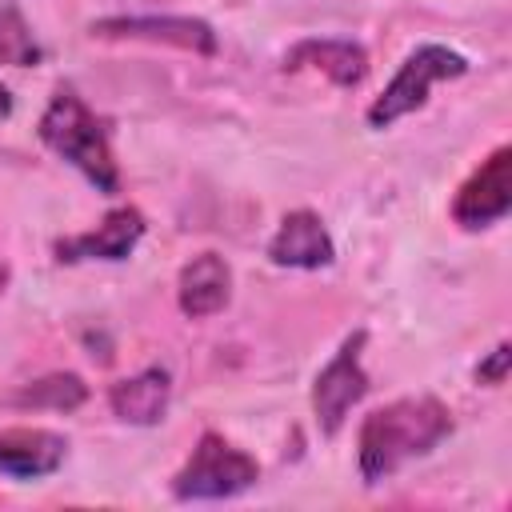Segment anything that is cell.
<instances>
[{
	"instance_id": "obj_2",
	"label": "cell",
	"mask_w": 512,
	"mask_h": 512,
	"mask_svg": "<svg viewBox=\"0 0 512 512\" xmlns=\"http://www.w3.org/2000/svg\"><path fill=\"white\" fill-rule=\"evenodd\" d=\"M36 132L60 160H68L76 172H84L88 184H96V192H104V196L120 192V168L112 160L108 132H104L100 116L76 92H56L48 100Z\"/></svg>"
},
{
	"instance_id": "obj_8",
	"label": "cell",
	"mask_w": 512,
	"mask_h": 512,
	"mask_svg": "<svg viewBox=\"0 0 512 512\" xmlns=\"http://www.w3.org/2000/svg\"><path fill=\"white\" fill-rule=\"evenodd\" d=\"M140 236H144V216L136 208H116L92 232L56 240V260H64V264H76V260H128L132 248L140 244Z\"/></svg>"
},
{
	"instance_id": "obj_12",
	"label": "cell",
	"mask_w": 512,
	"mask_h": 512,
	"mask_svg": "<svg viewBox=\"0 0 512 512\" xmlns=\"http://www.w3.org/2000/svg\"><path fill=\"white\" fill-rule=\"evenodd\" d=\"M284 68L296 72V68H316L324 72L332 84L340 88H356L364 76H368V52L352 40H300L288 56H284Z\"/></svg>"
},
{
	"instance_id": "obj_18",
	"label": "cell",
	"mask_w": 512,
	"mask_h": 512,
	"mask_svg": "<svg viewBox=\"0 0 512 512\" xmlns=\"http://www.w3.org/2000/svg\"><path fill=\"white\" fill-rule=\"evenodd\" d=\"M8 280H12V268H8V260H0V296H4V288H8Z\"/></svg>"
},
{
	"instance_id": "obj_7",
	"label": "cell",
	"mask_w": 512,
	"mask_h": 512,
	"mask_svg": "<svg viewBox=\"0 0 512 512\" xmlns=\"http://www.w3.org/2000/svg\"><path fill=\"white\" fill-rule=\"evenodd\" d=\"M100 40H152V44H176L200 56L216 52V32L208 20L196 16H104L88 28Z\"/></svg>"
},
{
	"instance_id": "obj_14",
	"label": "cell",
	"mask_w": 512,
	"mask_h": 512,
	"mask_svg": "<svg viewBox=\"0 0 512 512\" xmlns=\"http://www.w3.org/2000/svg\"><path fill=\"white\" fill-rule=\"evenodd\" d=\"M84 400H88V388L76 372H52L16 396V404H24V408H52V412H72Z\"/></svg>"
},
{
	"instance_id": "obj_13",
	"label": "cell",
	"mask_w": 512,
	"mask_h": 512,
	"mask_svg": "<svg viewBox=\"0 0 512 512\" xmlns=\"http://www.w3.org/2000/svg\"><path fill=\"white\" fill-rule=\"evenodd\" d=\"M168 400H172L168 368H144L108 388V404L124 424H160L168 412Z\"/></svg>"
},
{
	"instance_id": "obj_9",
	"label": "cell",
	"mask_w": 512,
	"mask_h": 512,
	"mask_svg": "<svg viewBox=\"0 0 512 512\" xmlns=\"http://www.w3.org/2000/svg\"><path fill=\"white\" fill-rule=\"evenodd\" d=\"M268 260L280 268H328L336 260V244L324 228V220L308 208H296L280 220L276 236L268 240Z\"/></svg>"
},
{
	"instance_id": "obj_10",
	"label": "cell",
	"mask_w": 512,
	"mask_h": 512,
	"mask_svg": "<svg viewBox=\"0 0 512 512\" xmlns=\"http://www.w3.org/2000/svg\"><path fill=\"white\" fill-rule=\"evenodd\" d=\"M68 456V440L48 428H4L0 432V476L40 480L52 476Z\"/></svg>"
},
{
	"instance_id": "obj_16",
	"label": "cell",
	"mask_w": 512,
	"mask_h": 512,
	"mask_svg": "<svg viewBox=\"0 0 512 512\" xmlns=\"http://www.w3.org/2000/svg\"><path fill=\"white\" fill-rule=\"evenodd\" d=\"M508 360H512L508 344H496V348H492V356L476 364V380H480V384H488V388L504 384V380H508Z\"/></svg>"
},
{
	"instance_id": "obj_3",
	"label": "cell",
	"mask_w": 512,
	"mask_h": 512,
	"mask_svg": "<svg viewBox=\"0 0 512 512\" xmlns=\"http://www.w3.org/2000/svg\"><path fill=\"white\" fill-rule=\"evenodd\" d=\"M468 72V60L456 52V48H444V44H420L416 52L404 56L400 72L392 76V84L368 104V124L372 128H392L400 116L416 112L428 104V92L432 84L440 80H456Z\"/></svg>"
},
{
	"instance_id": "obj_11",
	"label": "cell",
	"mask_w": 512,
	"mask_h": 512,
	"mask_svg": "<svg viewBox=\"0 0 512 512\" xmlns=\"http://www.w3.org/2000/svg\"><path fill=\"white\" fill-rule=\"evenodd\" d=\"M176 300H180V312L188 320H208V316L224 312L228 300H232V268H228V260L216 256V252L192 256L180 268Z\"/></svg>"
},
{
	"instance_id": "obj_17",
	"label": "cell",
	"mask_w": 512,
	"mask_h": 512,
	"mask_svg": "<svg viewBox=\"0 0 512 512\" xmlns=\"http://www.w3.org/2000/svg\"><path fill=\"white\" fill-rule=\"evenodd\" d=\"M8 112H12V92H8L4 84H0V120H4Z\"/></svg>"
},
{
	"instance_id": "obj_5",
	"label": "cell",
	"mask_w": 512,
	"mask_h": 512,
	"mask_svg": "<svg viewBox=\"0 0 512 512\" xmlns=\"http://www.w3.org/2000/svg\"><path fill=\"white\" fill-rule=\"evenodd\" d=\"M364 344H368V332H352L312 384V412H316V424L324 436H336L344 416L368 396V372L360 364Z\"/></svg>"
},
{
	"instance_id": "obj_15",
	"label": "cell",
	"mask_w": 512,
	"mask_h": 512,
	"mask_svg": "<svg viewBox=\"0 0 512 512\" xmlns=\"http://www.w3.org/2000/svg\"><path fill=\"white\" fill-rule=\"evenodd\" d=\"M0 64H16V68L40 64V44L16 4H0Z\"/></svg>"
},
{
	"instance_id": "obj_1",
	"label": "cell",
	"mask_w": 512,
	"mask_h": 512,
	"mask_svg": "<svg viewBox=\"0 0 512 512\" xmlns=\"http://www.w3.org/2000/svg\"><path fill=\"white\" fill-rule=\"evenodd\" d=\"M452 432V412L436 396H404L364 416L360 424V476L364 484L388 480L408 460L428 456Z\"/></svg>"
},
{
	"instance_id": "obj_4",
	"label": "cell",
	"mask_w": 512,
	"mask_h": 512,
	"mask_svg": "<svg viewBox=\"0 0 512 512\" xmlns=\"http://www.w3.org/2000/svg\"><path fill=\"white\" fill-rule=\"evenodd\" d=\"M256 480H260V464L244 448L228 444L220 432H204L188 464L172 476V492L176 500H224L248 492Z\"/></svg>"
},
{
	"instance_id": "obj_6",
	"label": "cell",
	"mask_w": 512,
	"mask_h": 512,
	"mask_svg": "<svg viewBox=\"0 0 512 512\" xmlns=\"http://www.w3.org/2000/svg\"><path fill=\"white\" fill-rule=\"evenodd\" d=\"M512 208V148L500 144L456 192L452 200V220L468 232L488 228L496 220H504Z\"/></svg>"
}]
</instances>
